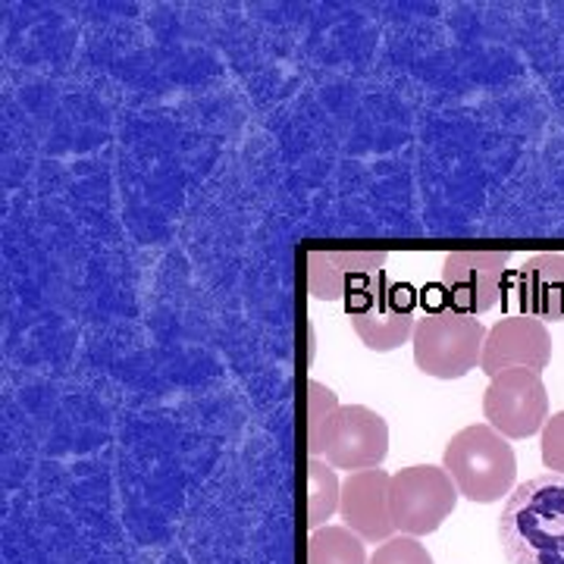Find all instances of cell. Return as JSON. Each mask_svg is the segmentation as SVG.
<instances>
[{"mask_svg": "<svg viewBox=\"0 0 564 564\" xmlns=\"http://www.w3.org/2000/svg\"><path fill=\"white\" fill-rule=\"evenodd\" d=\"M499 543L508 564H564L562 474H540L508 496Z\"/></svg>", "mask_w": 564, "mask_h": 564, "instance_id": "1", "label": "cell"}, {"mask_svg": "<svg viewBox=\"0 0 564 564\" xmlns=\"http://www.w3.org/2000/svg\"><path fill=\"white\" fill-rule=\"evenodd\" d=\"M443 467L467 502L492 505L511 492L518 477V458L502 433L489 423L464 426L445 445Z\"/></svg>", "mask_w": 564, "mask_h": 564, "instance_id": "2", "label": "cell"}, {"mask_svg": "<svg viewBox=\"0 0 564 564\" xmlns=\"http://www.w3.org/2000/svg\"><path fill=\"white\" fill-rule=\"evenodd\" d=\"M484 323L452 307L426 311L414 329V361L426 377L436 380H462L484 361L486 343Z\"/></svg>", "mask_w": 564, "mask_h": 564, "instance_id": "3", "label": "cell"}, {"mask_svg": "<svg viewBox=\"0 0 564 564\" xmlns=\"http://www.w3.org/2000/svg\"><path fill=\"white\" fill-rule=\"evenodd\" d=\"M458 505V486L445 467L436 464H414L392 474L389 486V511L392 524L402 536H426L436 533L443 521Z\"/></svg>", "mask_w": 564, "mask_h": 564, "instance_id": "4", "label": "cell"}, {"mask_svg": "<svg viewBox=\"0 0 564 564\" xmlns=\"http://www.w3.org/2000/svg\"><path fill=\"white\" fill-rule=\"evenodd\" d=\"M348 321L355 336L361 339L370 351H395L408 339H414L417 329V299L411 285L389 282L386 276L373 282L358 299L345 302Z\"/></svg>", "mask_w": 564, "mask_h": 564, "instance_id": "5", "label": "cell"}, {"mask_svg": "<svg viewBox=\"0 0 564 564\" xmlns=\"http://www.w3.org/2000/svg\"><path fill=\"white\" fill-rule=\"evenodd\" d=\"M486 423L505 440H527L549 423V392L540 373L514 367L489 380L484 395Z\"/></svg>", "mask_w": 564, "mask_h": 564, "instance_id": "6", "label": "cell"}, {"mask_svg": "<svg viewBox=\"0 0 564 564\" xmlns=\"http://www.w3.org/2000/svg\"><path fill=\"white\" fill-rule=\"evenodd\" d=\"M511 254L508 251H452L443 261V307L480 317L492 311L505 289Z\"/></svg>", "mask_w": 564, "mask_h": 564, "instance_id": "7", "label": "cell"}, {"mask_svg": "<svg viewBox=\"0 0 564 564\" xmlns=\"http://www.w3.org/2000/svg\"><path fill=\"white\" fill-rule=\"evenodd\" d=\"M389 455V426L386 421L364 408V404H343L326 430L323 458L336 470H373Z\"/></svg>", "mask_w": 564, "mask_h": 564, "instance_id": "8", "label": "cell"}, {"mask_svg": "<svg viewBox=\"0 0 564 564\" xmlns=\"http://www.w3.org/2000/svg\"><path fill=\"white\" fill-rule=\"evenodd\" d=\"M549 361H552V336H549L545 323L530 314L505 317L486 333L480 370L489 380L499 377L502 370H514V367L543 373Z\"/></svg>", "mask_w": 564, "mask_h": 564, "instance_id": "9", "label": "cell"}, {"mask_svg": "<svg viewBox=\"0 0 564 564\" xmlns=\"http://www.w3.org/2000/svg\"><path fill=\"white\" fill-rule=\"evenodd\" d=\"M386 251H311L307 289L321 302H351L383 276Z\"/></svg>", "mask_w": 564, "mask_h": 564, "instance_id": "10", "label": "cell"}, {"mask_svg": "<svg viewBox=\"0 0 564 564\" xmlns=\"http://www.w3.org/2000/svg\"><path fill=\"white\" fill-rule=\"evenodd\" d=\"M389 486L392 477L380 467L348 474V480L343 484V502H339L343 521L364 543H389L395 536L392 511H389Z\"/></svg>", "mask_w": 564, "mask_h": 564, "instance_id": "11", "label": "cell"}, {"mask_svg": "<svg viewBox=\"0 0 564 564\" xmlns=\"http://www.w3.org/2000/svg\"><path fill=\"white\" fill-rule=\"evenodd\" d=\"M518 304L536 321H564V254H533L521 267Z\"/></svg>", "mask_w": 564, "mask_h": 564, "instance_id": "12", "label": "cell"}, {"mask_svg": "<svg viewBox=\"0 0 564 564\" xmlns=\"http://www.w3.org/2000/svg\"><path fill=\"white\" fill-rule=\"evenodd\" d=\"M343 502V484L336 477V470L321 458L307 462V527L323 530L326 521L339 511Z\"/></svg>", "mask_w": 564, "mask_h": 564, "instance_id": "13", "label": "cell"}, {"mask_svg": "<svg viewBox=\"0 0 564 564\" xmlns=\"http://www.w3.org/2000/svg\"><path fill=\"white\" fill-rule=\"evenodd\" d=\"M307 564H370L364 540L348 527H323L307 540Z\"/></svg>", "mask_w": 564, "mask_h": 564, "instance_id": "14", "label": "cell"}, {"mask_svg": "<svg viewBox=\"0 0 564 564\" xmlns=\"http://www.w3.org/2000/svg\"><path fill=\"white\" fill-rule=\"evenodd\" d=\"M339 408L343 404L329 386L317 383V380L307 383V452H311V458H323V440H326L329 421Z\"/></svg>", "mask_w": 564, "mask_h": 564, "instance_id": "15", "label": "cell"}, {"mask_svg": "<svg viewBox=\"0 0 564 564\" xmlns=\"http://www.w3.org/2000/svg\"><path fill=\"white\" fill-rule=\"evenodd\" d=\"M370 564H433V555L414 536H392L373 552Z\"/></svg>", "mask_w": 564, "mask_h": 564, "instance_id": "16", "label": "cell"}, {"mask_svg": "<svg viewBox=\"0 0 564 564\" xmlns=\"http://www.w3.org/2000/svg\"><path fill=\"white\" fill-rule=\"evenodd\" d=\"M543 464L552 474L564 477V411L552 414L543 426Z\"/></svg>", "mask_w": 564, "mask_h": 564, "instance_id": "17", "label": "cell"}]
</instances>
